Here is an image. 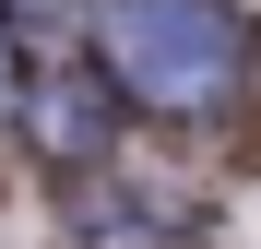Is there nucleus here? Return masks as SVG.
Here are the masks:
<instances>
[{
  "mask_svg": "<svg viewBox=\"0 0 261 249\" xmlns=\"http://www.w3.org/2000/svg\"><path fill=\"white\" fill-rule=\"evenodd\" d=\"M0 95H12V48H0Z\"/></svg>",
  "mask_w": 261,
  "mask_h": 249,
  "instance_id": "2",
  "label": "nucleus"
},
{
  "mask_svg": "<svg viewBox=\"0 0 261 249\" xmlns=\"http://www.w3.org/2000/svg\"><path fill=\"white\" fill-rule=\"evenodd\" d=\"M95 60L130 107L154 119H202L238 95L249 71V24L226 12V0H107L95 12Z\"/></svg>",
  "mask_w": 261,
  "mask_h": 249,
  "instance_id": "1",
  "label": "nucleus"
}]
</instances>
